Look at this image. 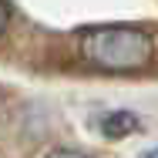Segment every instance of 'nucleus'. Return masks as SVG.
<instances>
[{"instance_id":"f257e3e1","label":"nucleus","mask_w":158,"mask_h":158,"mask_svg":"<svg viewBox=\"0 0 158 158\" xmlns=\"http://www.w3.org/2000/svg\"><path fill=\"white\" fill-rule=\"evenodd\" d=\"M152 54H155V40L138 27L108 24L81 34V57L101 71H138L152 64Z\"/></svg>"},{"instance_id":"f03ea898","label":"nucleus","mask_w":158,"mask_h":158,"mask_svg":"<svg viewBox=\"0 0 158 158\" xmlns=\"http://www.w3.org/2000/svg\"><path fill=\"white\" fill-rule=\"evenodd\" d=\"M135 128H138V118H135V114H128V111H114V114H108V118L101 121V131H104L108 138L128 135V131H135Z\"/></svg>"},{"instance_id":"7ed1b4c3","label":"nucleus","mask_w":158,"mask_h":158,"mask_svg":"<svg viewBox=\"0 0 158 158\" xmlns=\"http://www.w3.org/2000/svg\"><path fill=\"white\" fill-rule=\"evenodd\" d=\"M47 158H88V155H81V152H71V148H57V152H51Z\"/></svg>"},{"instance_id":"20e7f679","label":"nucleus","mask_w":158,"mask_h":158,"mask_svg":"<svg viewBox=\"0 0 158 158\" xmlns=\"http://www.w3.org/2000/svg\"><path fill=\"white\" fill-rule=\"evenodd\" d=\"M7 20H10V10H7V3L0 0V34H3V27H7Z\"/></svg>"}]
</instances>
